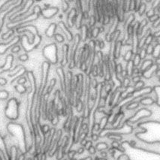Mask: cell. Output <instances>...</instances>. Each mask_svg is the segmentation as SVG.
Masks as SVG:
<instances>
[{"label": "cell", "mask_w": 160, "mask_h": 160, "mask_svg": "<svg viewBox=\"0 0 160 160\" xmlns=\"http://www.w3.org/2000/svg\"><path fill=\"white\" fill-rule=\"evenodd\" d=\"M56 27H57V25L55 23H51V25L49 26V27L48 28V29L46 30V35L49 38H51L54 35V32L56 30Z\"/></svg>", "instance_id": "cell-12"}, {"label": "cell", "mask_w": 160, "mask_h": 160, "mask_svg": "<svg viewBox=\"0 0 160 160\" xmlns=\"http://www.w3.org/2000/svg\"><path fill=\"white\" fill-rule=\"evenodd\" d=\"M5 116L8 120L15 121L19 117V102L15 98L8 100L5 109Z\"/></svg>", "instance_id": "cell-4"}, {"label": "cell", "mask_w": 160, "mask_h": 160, "mask_svg": "<svg viewBox=\"0 0 160 160\" xmlns=\"http://www.w3.org/2000/svg\"><path fill=\"white\" fill-rule=\"evenodd\" d=\"M129 160H160V153L133 146L128 142L121 144Z\"/></svg>", "instance_id": "cell-1"}, {"label": "cell", "mask_w": 160, "mask_h": 160, "mask_svg": "<svg viewBox=\"0 0 160 160\" xmlns=\"http://www.w3.org/2000/svg\"><path fill=\"white\" fill-rule=\"evenodd\" d=\"M83 150H84V148H81L78 149V150L77 151V152H78V154H81V153H82V152H83Z\"/></svg>", "instance_id": "cell-39"}, {"label": "cell", "mask_w": 160, "mask_h": 160, "mask_svg": "<svg viewBox=\"0 0 160 160\" xmlns=\"http://www.w3.org/2000/svg\"><path fill=\"white\" fill-rule=\"evenodd\" d=\"M152 115V111H150V110H148L146 108H142L139 110L138 112L135 113V115L129 119V121L132 122H137L139 121L141 119L145 118V117H148Z\"/></svg>", "instance_id": "cell-6"}, {"label": "cell", "mask_w": 160, "mask_h": 160, "mask_svg": "<svg viewBox=\"0 0 160 160\" xmlns=\"http://www.w3.org/2000/svg\"><path fill=\"white\" fill-rule=\"evenodd\" d=\"M8 92L6 90H0V100H5L8 97Z\"/></svg>", "instance_id": "cell-22"}, {"label": "cell", "mask_w": 160, "mask_h": 160, "mask_svg": "<svg viewBox=\"0 0 160 160\" xmlns=\"http://www.w3.org/2000/svg\"><path fill=\"white\" fill-rule=\"evenodd\" d=\"M112 147L114 149H119V147H120V144L117 143V141H114V142L112 144Z\"/></svg>", "instance_id": "cell-37"}, {"label": "cell", "mask_w": 160, "mask_h": 160, "mask_svg": "<svg viewBox=\"0 0 160 160\" xmlns=\"http://www.w3.org/2000/svg\"><path fill=\"white\" fill-rule=\"evenodd\" d=\"M20 51V47L19 45H14V47L12 48V52L13 53H17Z\"/></svg>", "instance_id": "cell-30"}, {"label": "cell", "mask_w": 160, "mask_h": 160, "mask_svg": "<svg viewBox=\"0 0 160 160\" xmlns=\"http://www.w3.org/2000/svg\"><path fill=\"white\" fill-rule=\"evenodd\" d=\"M135 53H133L132 50H130V51H128L126 52L125 55H124V60L126 61V62H129V61H131L132 59V57Z\"/></svg>", "instance_id": "cell-15"}, {"label": "cell", "mask_w": 160, "mask_h": 160, "mask_svg": "<svg viewBox=\"0 0 160 160\" xmlns=\"http://www.w3.org/2000/svg\"><path fill=\"white\" fill-rule=\"evenodd\" d=\"M139 102L144 105H151L155 102H154V100L151 97H144L141 98Z\"/></svg>", "instance_id": "cell-13"}, {"label": "cell", "mask_w": 160, "mask_h": 160, "mask_svg": "<svg viewBox=\"0 0 160 160\" xmlns=\"http://www.w3.org/2000/svg\"><path fill=\"white\" fill-rule=\"evenodd\" d=\"M7 83V80L3 78H0V86H4Z\"/></svg>", "instance_id": "cell-35"}, {"label": "cell", "mask_w": 160, "mask_h": 160, "mask_svg": "<svg viewBox=\"0 0 160 160\" xmlns=\"http://www.w3.org/2000/svg\"><path fill=\"white\" fill-rule=\"evenodd\" d=\"M153 91L155 92L156 96V102L157 103L158 105L160 106V86H157V87H154Z\"/></svg>", "instance_id": "cell-17"}, {"label": "cell", "mask_w": 160, "mask_h": 160, "mask_svg": "<svg viewBox=\"0 0 160 160\" xmlns=\"http://www.w3.org/2000/svg\"><path fill=\"white\" fill-rule=\"evenodd\" d=\"M26 82H27V78L25 77H23V76L19 78V79H18V84L19 85L25 84Z\"/></svg>", "instance_id": "cell-28"}, {"label": "cell", "mask_w": 160, "mask_h": 160, "mask_svg": "<svg viewBox=\"0 0 160 160\" xmlns=\"http://www.w3.org/2000/svg\"><path fill=\"white\" fill-rule=\"evenodd\" d=\"M156 64L157 65V66H160V57H158V58H156Z\"/></svg>", "instance_id": "cell-41"}, {"label": "cell", "mask_w": 160, "mask_h": 160, "mask_svg": "<svg viewBox=\"0 0 160 160\" xmlns=\"http://www.w3.org/2000/svg\"><path fill=\"white\" fill-rule=\"evenodd\" d=\"M76 152H77V151H75V150H69V151H68V157H69L70 159H73L74 156L75 155Z\"/></svg>", "instance_id": "cell-32"}, {"label": "cell", "mask_w": 160, "mask_h": 160, "mask_svg": "<svg viewBox=\"0 0 160 160\" xmlns=\"http://www.w3.org/2000/svg\"><path fill=\"white\" fill-rule=\"evenodd\" d=\"M14 88H15L16 90L18 91V92H19V93H20V94L25 93V92L27 91V87H24V85H19V84H18V85H17V86L14 87Z\"/></svg>", "instance_id": "cell-18"}, {"label": "cell", "mask_w": 160, "mask_h": 160, "mask_svg": "<svg viewBox=\"0 0 160 160\" xmlns=\"http://www.w3.org/2000/svg\"><path fill=\"white\" fill-rule=\"evenodd\" d=\"M88 150H89V152H90L91 154H94V153H96V148H94L93 146H92L90 149H89Z\"/></svg>", "instance_id": "cell-36"}, {"label": "cell", "mask_w": 160, "mask_h": 160, "mask_svg": "<svg viewBox=\"0 0 160 160\" xmlns=\"http://www.w3.org/2000/svg\"><path fill=\"white\" fill-rule=\"evenodd\" d=\"M154 14H155V12H154L153 9H150V10L148 11V12H147V16H148V18H150V17L154 15Z\"/></svg>", "instance_id": "cell-34"}, {"label": "cell", "mask_w": 160, "mask_h": 160, "mask_svg": "<svg viewBox=\"0 0 160 160\" xmlns=\"http://www.w3.org/2000/svg\"><path fill=\"white\" fill-rule=\"evenodd\" d=\"M40 130H41V132L44 134V135H48V132H50V130H51V129H50L49 126L44 125V126H40Z\"/></svg>", "instance_id": "cell-20"}, {"label": "cell", "mask_w": 160, "mask_h": 160, "mask_svg": "<svg viewBox=\"0 0 160 160\" xmlns=\"http://www.w3.org/2000/svg\"><path fill=\"white\" fill-rule=\"evenodd\" d=\"M97 160H107L105 158H100V159H97Z\"/></svg>", "instance_id": "cell-44"}, {"label": "cell", "mask_w": 160, "mask_h": 160, "mask_svg": "<svg viewBox=\"0 0 160 160\" xmlns=\"http://www.w3.org/2000/svg\"><path fill=\"white\" fill-rule=\"evenodd\" d=\"M81 160H92V158L91 157H87V158H85V159H83Z\"/></svg>", "instance_id": "cell-43"}, {"label": "cell", "mask_w": 160, "mask_h": 160, "mask_svg": "<svg viewBox=\"0 0 160 160\" xmlns=\"http://www.w3.org/2000/svg\"><path fill=\"white\" fill-rule=\"evenodd\" d=\"M132 61L134 67H138L139 65H140L141 59L140 56H139L138 53H135V54H134Z\"/></svg>", "instance_id": "cell-14"}, {"label": "cell", "mask_w": 160, "mask_h": 160, "mask_svg": "<svg viewBox=\"0 0 160 160\" xmlns=\"http://www.w3.org/2000/svg\"><path fill=\"white\" fill-rule=\"evenodd\" d=\"M35 1H37V2H40V1H42V0H35Z\"/></svg>", "instance_id": "cell-45"}, {"label": "cell", "mask_w": 160, "mask_h": 160, "mask_svg": "<svg viewBox=\"0 0 160 160\" xmlns=\"http://www.w3.org/2000/svg\"><path fill=\"white\" fill-rule=\"evenodd\" d=\"M152 56H153L154 58H158L159 57L160 55V44H157L156 45L154 46L153 48V51H152Z\"/></svg>", "instance_id": "cell-16"}, {"label": "cell", "mask_w": 160, "mask_h": 160, "mask_svg": "<svg viewBox=\"0 0 160 160\" xmlns=\"http://www.w3.org/2000/svg\"><path fill=\"white\" fill-rule=\"evenodd\" d=\"M152 64H153V62H152L151 59H146V60H144V62H143L142 65H141V67L140 68L141 72H142V73H143L144 71H146L148 68H150V67L151 66Z\"/></svg>", "instance_id": "cell-11"}, {"label": "cell", "mask_w": 160, "mask_h": 160, "mask_svg": "<svg viewBox=\"0 0 160 160\" xmlns=\"http://www.w3.org/2000/svg\"><path fill=\"white\" fill-rule=\"evenodd\" d=\"M54 38L56 41L59 42V43H62V42H64V37L61 34H59V33H57V34L54 35Z\"/></svg>", "instance_id": "cell-25"}, {"label": "cell", "mask_w": 160, "mask_h": 160, "mask_svg": "<svg viewBox=\"0 0 160 160\" xmlns=\"http://www.w3.org/2000/svg\"><path fill=\"white\" fill-rule=\"evenodd\" d=\"M92 146V141H87V142L86 143V144L84 145V148L86 149V150H88L89 149H90L91 147Z\"/></svg>", "instance_id": "cell-33"}, {"label": "cell", "mask_w": 160, "mask_h": 160, "mask_svg": "<svg viewBox=\"0 0 160 160\" xmlns=\"http://www.w3.org/2000/svg\"><path fill=\"white\" fill-rule=\"evenodd\" d=\"M99 129H100L99 124H96V125H94L93 129H95V130H99Z\"/></svg>", "instance_id": "cell-40"}, {"label": "cell", "mask_w": 160, "mask_h": 160, "mask_svg": "<svg viewBox=\"0 0 160 160\" xmlns=\"http://www.w3.org/2000/svg\"><path fill=\"white\" fill-rule=\"evenodd\" d=\"M159 18L160 17L159 15H157V14H154V15H152V17H150V18H149V20H150V22H153V23H155V22H156L159 19Z\"/></svg>", "instance_id": "cell-29"}, {"label": "cell", "mask_w": 160, "mask_h": 160, "mask_svg": "<svg viewBox=\"0 0 160 160\" xmlns=\"http://www.w3.org/2000/svg\"><path fill=\"white\" fill-rule=\"evenodd\" d=\"M7 130L13 137H15L18 139L19 146L18 149L21 150V145H23V148L26 149V135H25V129L23 126L21 124L15 123V122H9L7 125ZM27 152V150H26Z\"/></svg>", "instance_id": "cell-3"}, {"label": "cell", "mask_w": 160, "mask_h": 160, "mask_svg": "<svg viewBox=\"0 0 160 160\" xmlns=\"http://www.w3.org/2000/svg\"><path fill=\"white\" fill-rule=\"evenodd\" d=\"M138 12L139 14H140L141 16H142L143 14H144V12H146V5H145L144 3H141L140 6H139L138 9Z\"/></svg>", "instance_id": "cell-21"}, {"label": "cell", "mask_w": 160, "mask_h": 160, "mask_svg": "<svg viewBox=\"0 0 160 160\" xmlns=\"http://www.w3.org/2000/svg\"><path fill=\"white\" fill-rule=\"evenodd\" d=\"M144 83L143 82V81H138V82L135 83V87H134V88H135V90H141V89L144 88Z\"/></svg>", "instance_id": "cell-23"}, {"label": "cell", "mask_w": 160, "mask_h": 160, "mask_svg": "<svg viewBox=\"0 0 160 160\" xmlns=\"http://www.w3.org/2000/svg\"><path fill=\"white\" fill-rule=\"evenodd\" d=\"M139 106V103L137 102H132L131 103L129 104V105L127 106V109L129 110H133L135 108H137Z\"/></svg>", "instance_id": "cell-24"}, {"label": "cell", "mask_w": 160, "mask_h": 160, "mask_svg": "<svg viewBox=\"0 0 160 160\" xmlns=\"http://www.w3.org/2000/svg\"><path fill=\"white\" fill-rule=\"evenodd\" d=\"M87 142V139L86 138H83V139H82V140H81V145H83V146H84V145L86 144Z\"/></svg>", "instance_id": "cell-38"}, {"label": "cell", "mask_w": 160, "mask_h": 160, "mask_svg": "<svg viewBox=\"0 0 160 160\" xmlns=\"http://www.w3.org/2000/svg\"><path fill=\"white\" fill-rule=\"evenodd\" d=\"M42 53L44 58L51 64H56L58 62V49L55 44H48L44 47Z\"/></svg>", "instance_id": "cell-5"}, {"label": "cell", "mask_w": 160, "mask_h": 160, "mask_svg": "<svg viewBox=\"0 0 160 160\" xmlns=\"http://www.w3.org/2000/svg\"><path fill=\"white\" fill-rule=\"evenodd\" d=\"M153 48L154 46H152V44H149V45L147 46L146 48V51H147V54H152V51H153Z\"/></svg>", "instance_id": "cell-27"}, {"label": "cell", "mask_w": 160, "mask_h": 160, "mask_svg": "<svg viewBox=\"0 0 160 160\" xmlns=\"http://www.w3.org/2000/svg\"><path fill=\"white\" fill-rule=\"evenodd\" d=\"M13 60H14V57L12 54L7 56L5 59V62L3 66H0V74H2L5 72H8L11 70V68L12 67Z\"/></svg>", "instance_id": "cell-8"}, {"label": "cell", "mask_w": 160, "mask_h": 160, "mask_svg": "<svg viewBox=\"0 0 160 160\" xmlns=\"http://www.w3.org/2000/svg\"><path fill=\"white\" fill-rule=\"evenodd\" d=\"M18 59H19L20 61H21V62H26V61H27L28 59H29V56H28L27 53H23V54L20 55L19 57H18Z\"/></svg>", "instance_id": "cell-26"}, {"label": "cell", "mask_w": 160, "mask_h": 160, "mask_svg": "<svg viewBox=\"0 0 160 160\" xmlns=\"http://www.w3.org/2000/svg\"><path fill=\"white\" fill-rule=\"evenodd\" d=\"M117 160H129V159L126 153H123L117 158Z\"/></svg>", "instance_id": "cell-31"}, {"label": "cell", "mask_w": 160, "mask_h": 160, "mask_svg": "<svg viewBox=\"0 0 160 160\" xmlns=\"http://www.w3.org/2000/svg\"><path fill=\"white\" fill-rule=\"evenodd\" d=\"M157 70H158L157 65L152 64V66L150 67V68H148L146 71H144V72L142 73V74H143V76L146 78H150L152 77V74H154V72H156Z\"/></svg>", "instance_id": "cell-10"}, {"label": "cell", "mask_w": 160, "mask_h": 160, "mask_svg": "<svg viewBox=\"0 0 160 160\" xmlns=\"http://www.w3.org/2000/svg\"><path fill=\"white\" fill-rule=\"evenodd\" d=\"M108 148V144H105V143H99V144H97L96 147V150H98V151H102V150H105Z\"/></svg>", "instance_id": "cell-19"}, {"label": "cell", "mask_w": 160, "mask_h": 160, "mask_svg": "<svg viewBox=\"0 0 160 160\" xmlns=\"http://www.w3.org/2000/svg\"><path fill=\"white\" fill-rule=\"evenodd\" d=\"M0 154L4 156L5 160H9V158H10L9 150L7 148L6 143H5L4 138L2 136L1 134H0Z\"/></svg>", "instance_id": "cell-7"}, {"label": "cell", "mask_w": 160, "mask_h": 160, "mask_svg": "<svg viewBox=\"0 0 160 160\" xmlns=\"http://www.w3.org/2000/svg\"><path fill=\"white\" fill-rule=\"evenodd\" d=\"M144 129L143 132L136 134V136L142 141L150 144L160 143V122L156 121H148L139 125Z\"/></svg>", "instance_id": "cell-2"}, {"label": "cell", "mask_w": 160, "mask_h": 160, "mask_svg": "<svg viewBox=\"0 0 160 160\" xmlns=\"http://www.w3.org/2000/svg\"><path fill=\"white\" fill-rule=\"evenodd\" d=\"M98 135H92V139L93 141H96L98 139Z\"/></svg>", "instance_id": "cell-42"}, {"label": "cell", "mask_w": 160, "mask_h": 160, "mask_svg": "<svg viewBox=\"0 0 160 160\" xmlns=\"http://www.w3.org/2000/svg\"><path fill=\"white\" fill-rule=\"evenodd\" d=\"M57 12H58V8H45L41 11V14H42V16L45 18H48V19L55 16L57 14Z\"/></svg>", "instance_id": "cell-9"}]
</instances>
